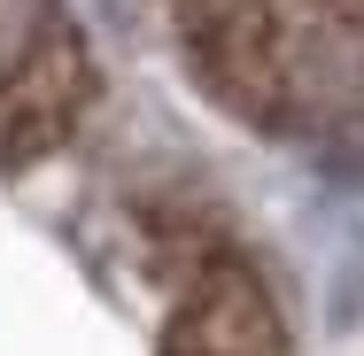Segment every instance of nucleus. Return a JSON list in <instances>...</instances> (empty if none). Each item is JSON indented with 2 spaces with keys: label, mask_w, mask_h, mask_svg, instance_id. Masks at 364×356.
Here are the masks:
<instances>
[{
  "label": "nucleus",
  "mask_w": 364,
  "mask_h": 356,
  "mask_svg": "<svg viewBox=\"0 0 364 356\" xmlns=\"http://www.w3.org/2000/svg\"><path fill=\"white\" fill-rule=\"evenodd\" d=\"M171 39L178 70L194 77L225 117L279 124L294 101V31L279 0H140Z\"/></svg>",
  "instance_id": "1"
},
{
  "label": "nucleus",
  "mask_w": 364,
  "mask_h": 356,
  "mask_svg": "<svg viewBox=\"0 0 364 356\" xmlns=\"http://www.w3.org/2000/svg\"><path fill=\"white\" fill-rule=\"evenodd\" d=\"M155 356H294V349H287V318L264 294V279L240 256H210L178 286Z\"/></svg>",
  "instance_id": "3"
},
{
  "label": "nucleus",
  "mask_w": 364,
  "mask_h": 356,
  "mask_svg": "<svg viewBox=\"0 0 364 356\" xmlns=\"http://www.w3.org/2000/svg\"><path fill=\"white\" fill-rule=\"evenodd\" d=\"M279 8H287V31H318V39L364 47V0H279Z\"/></svg>",
  "instance_id": "4"
},
{
  "label": "nucleus",
  "mask_w": 364,
  "mask_h": 356,
  "mask_svg": "<svg viewBox=\"0 0 364 356\" xmlns=\"http://www.w3.org/2000/svg\"><path fill=\"white\" fill-rule=\"evenodd\" d=\"M93 101V55L63 0H0V163H31Z\"/></svg>",
  "instance_id": "2"
}]
</instances>
